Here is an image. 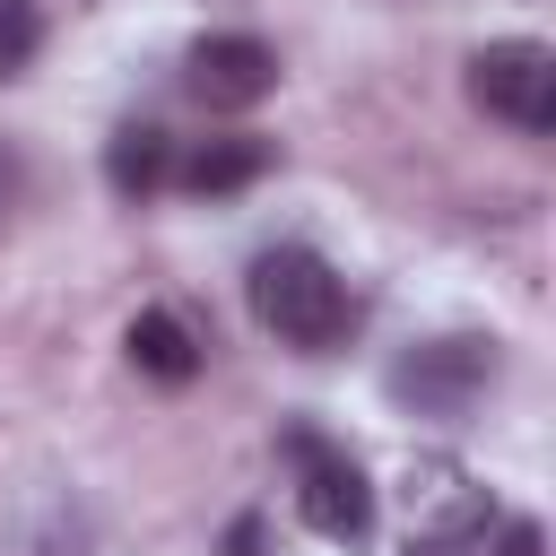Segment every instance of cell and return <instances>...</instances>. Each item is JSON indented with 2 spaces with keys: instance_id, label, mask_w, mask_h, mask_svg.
I'll use <instances>...</instances> for the list:
<instances>
[{
  "instance_id": "11",
  "label": "cell",
  "mask_w": 556,
  "mask_h": 556,
  "mask_svg": "<svg viewBox=\"0 0 556 556\" xmlns=\"http://www.w3.org/2000/svg\"><path fill=\"white\" fill-rule=\"evenodd\" d=\"M486 556H547V530H539L530 513H513V521H495V539H486Z\"/></svg>"
},
{
  "instance_id": "4",
  "label": "cell",
  "mask_w": 556,
  "mask_h": 556,
  "mask_svg": "<svg viewBox=\"0 0 556 556\" xmlns=\"http://www.w3.org/2000/svg\"><path fill=\"white\" fill-rule=\"evenodd\" d=\"M469 104L521 139H547L556 130V52L539 35H504V43H478L469 52Z\"/></svg>"
},
{
  "instance_id": "1",
  "label": "cell",
  "mask_w": 556,
  "mask_h": 556,
  "mask_svg": "<svg viewBox=\"0 0 556 556\" xmlns=\"http://www.w3.org/2000/svg\"><path fill=\"white\" fill-rule=\"evenodd\" d=\"M243 295H252V321H261L278 348H295V356H330V348L356 330V295H348V278H339L313 243L261 252L252 278H243Z\"/></svg>"
},
{
  "instance_id": "9",
  "label": "cell",
  "mask_w": 556,
  "mask_h": 556,
  "mask_svg": "<svg viewBox=\"0 0 556 556\" xmlns=\"http://www.w3.org/2000/svg\"><path fill=\"white\" fill-rule=\"evenodd\" d=\"M104 182H113V200H156L174 182V139L156 122H122L104 139Z\"/></svg>"
},
{
  "instance_id": "12",
  "label": "cell",
  "mask_w": 556,
  "mask_h": 556,
  "mask_svg": "<svg viewBox=\"0 0 556 556\" xmlns=\"http://www.w3.org/2000/svg\"><path fill=\"white\" fill-rule=\"evenodd\" d=\"M408 556H486V521L478 530H417Z\"/></svg>"
},
{
  "instance_id": "7",
  "label": "cell",
  "mask_w": 556,
  "mask_h": 556,
  "mask_svg": "<svg viewBox=\"0 0 556 556\" xmlns=\"http://www.w3.org/2000/svg\"><path fill=\"white\" fill-rule=\"evenodd\" d=\"M269 165H278V139H261V130H217V139H191V148L174 156V182H182L191 200H226V191H252Z\"/></svg>"
},
{
  "instance_id": "5",
  "label": "cell",
  "mask_w": 556,
  "mask_h": 556,
  "mask_svg": "<svg viewBox=\"0 0 556 556\" xmlns=\"http://www.w3.org/2000/svg\"><path fill=\"white\" fill-rule=\"evenodd\" d=\"M182 87L208 104V113H252L261 96H278V43L226 26V35H200L182 52Z\"/></svg>"
},
{
  "instance_id": "3",
  "label": "cell",
  "mask_w": 556,
  "mask_h": 556,
  "mask_svg": "<svg viewBox=\"0 0 556 556\" xmlns=\"http://www.w3.org/2000/svg\"><path fill=\"white\" fill-rule=\"evenodd\" d=\"M495 374H504V348L478 339V330H452V339H417L408 356H391L382 391H391V408H408V417L460 426V417L495 391Z\"/></svg>"
},
{
  "instance_id": "10",
  "label": "cell",
  "mask_w": 556,
  "mask_h": 556,
  "mask_svg": "<svg viewBox=\"0 0 556 556\" xmlns=\"http://www.w3.org/2000/svg\"><path fill=\"white\" fill-rule=\"evenodd\" d=\"M43 52V9L35 0H0V78H17Z\"/></svg>"
},
{
  "instance_id": "6",
  "label": "cell",
  "mask_w": 556,
  "mask_h": 556,
  "mask_svg": "<svg viewBox=\"0 0 556 556\" xmlns=\"http://www.w3.org/2000/svg\"><path fill=\"white\" fill-rule=\"evenodd\" d=\"M400 504H408V530H478V521H495V495L460 469V460H408V478H400Z\"/></svg>"
},
{
  "instance_id": "13",
  "label": "cell",
  "mask_w": 556,
  "mask_h": 556,
  "mask_svg": "<svg viewBox=\"0 0 556 556\" xmlns=\"http://www.w3.org/2000/svg\"><path fill=\"white\" fill-rule=\"evenodd\" d=\"M217 556H269V521H261V513H235V521H226V547H217Z\"/></svg>"
},
{
  "instance_id": "2",
  "label": "cell",
  "mask_w": 556,
  "mask_h": 556,
  "mask_svg": "<svg viewBox=\"0 0 556 556\" xmlns=\"http://www.w3.org/2000/svg\"><path fill=\"white\" fill-rule=\"evenodd\" d=\"M278 460L295 469V513L313 539H330V547L374 539V478L356 469L348 443H330L321 426H278Z\"/></svg>"
},
{
  "instance_id": "8",
  "label": "cell",
  "mask_w": 556,
  "mask_h": 556,
  "mask_svg": "<svg viewBox=\"0 0 556 556\" xmlns=\"http://www.w3.org/2000/svg\"><path fill=\"white\" fill-rule=\"evenodd\" d=\"M122 348H130V365H139L148 382H165V391L200 382V365H208V339H200V330H191L174 304H148V313H130Z\"/></svg>"
}]
</instances>
